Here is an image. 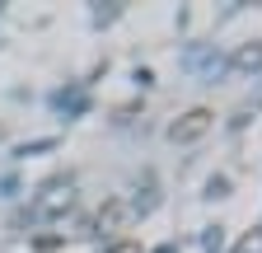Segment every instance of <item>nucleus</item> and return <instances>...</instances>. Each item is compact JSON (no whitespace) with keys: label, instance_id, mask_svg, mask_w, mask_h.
I'll return each instance as SVG.
<instances>
[{"label":"nucleus","instance_id":"1","mask_svg":"<svg viewBox=\"0 0 262 253\" xmlns=\"http://www.w3.org/2000/svg\"><path fill=\"white\" fill-rule=\"evenodd\" d=\"M38 211L42 220H56V216H71L75 211V183L71 178H56V183H47L42 187V197H38Z\"/></svg>","mask_w":262,"mask_h":253},{"label":"nucleus","instance_id":"2","mask_svg":"<svg viewBox=\"0 0 262 253\" xmlns=\"http://www.w3.org/2000/svg\"><path fill=\"white\" fill-rule=\"evenodd\" d=\"M215 126V113L211 108H187L173 126H169V141H178V145H192V141H202L206 132Z\"/></svg>","mask_w":262,"mask_h":253},{"label":"nucleus","instance_id":"3","mask_svg":"<svg viewBox=\"0 0 262 253\" xmlns=\"http://www.w3.org/2000/svg\"><path fill=\"white\" fill-rule=\"evenodd\" d=\"M131 220V202H122V197H113V202H103L98 206V216H94V230L98 235H117L122 225Z\"/></svg>","mask_w":262,"mask_h":253},{"label":"nucleus","instance_id":"4","mask_svg":"<svg viewBox=\"0 0 262 253\" xmlns=\"http://www.w3.org/2000/svg\"><path fill=\"white\" fill-rule=\"evenodd\" d=\"M234 71H262V43H244L234 56H229Z\"/></svg>","mask_w":262,"mask_h":253},{"label":"nucleus","instance_id":"5","mask_svg":"<svg viewBox=\"0 0 262 253\" xmlns=\"http://www.w3.org/2000/svg\"><path fill=\"white\" fill-rule=\"evenodd\" d=\"M234 253H262V225H257V230H248V235L239 239V248H234Z\"/></svg>","mask_w":262,"mask_h":253},{"label":"nucleus","instance_id":"6","mask_svg":"<svg viewBox=\"0 0 262 253\" xmlns=\"http://www.w3.org/2000/svg\"><path fill=\"white\" fill-rule=\"evenodd\" d=\"M108 253H145V248H141V244H131V239H113Z\"/></svg>","mask_w":262,"mask_h":253},{"label":"nucleus","instance_id":"7","mask_svg":"<svg viewBox=\"0 0 262 253\" xmlns=\"http://www.w3.org/2000/svg\"><path fill=\"white\" fill-rule=\"evenodd\" d=\"M225 187H229L225 178H211V183H206V193H211V197H225Z\"/></svg>","mask_w":262,"mask_h":253},{"label":"nucleus","instance_id":"8","mask_svg":"<svg viewBox=\"0 0 262 253\" xmlns=\"http://www.w3.org/2000/svg\"><path fill=\"white\" fill-rule=\"evenodd\" d=\"M155 253H178V248H173V244H164V248H155Z\"/></svg>","mask_w":262,"mask_h":253}]
</instances>
